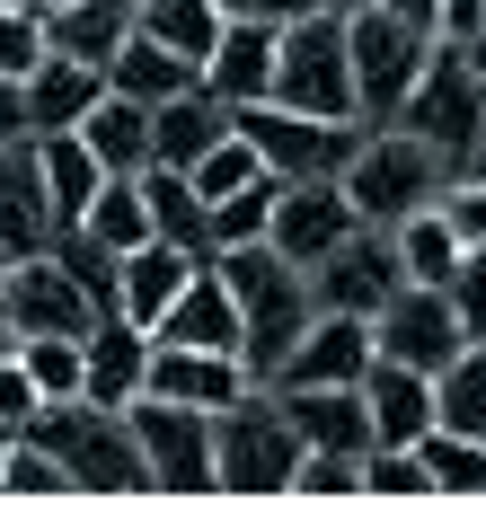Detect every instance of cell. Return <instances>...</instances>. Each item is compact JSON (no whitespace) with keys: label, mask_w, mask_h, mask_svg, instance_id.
Instances as JSON below:
<instances>
[{"label":"cell","mask_w":486,"mask_h":512,"mask_svg":"<svg viewBox=\"0 0 486 512\" xmlns=\"http://www.w3.org/2000/svg\"><path fill=\"white\" fill-rule=\"evenodd\" d=\"M89 504H124V495H151V460H142V433H133V407H107V398H45L36 424H27Z\"/></svg>","instance_id":"1"},{"label":"cell","mask_w":486,"mask_h":512,"mask_svg":"<svg viewBox=\"0 0 486 512\" xmlns=\"http://www.w3.org/2000/svg\"><path fill=\"white\" fill-rule=\"evenodd\" d=\"M221 283H230V301L248 318V371L274 380L283 354L310 336V318H319V292H310V265H292V256L274 248V239H248V248H221Z\"/></svg>","instance_id":"2"},{"label":"cell","mask_w":486,"mask_h":512,"mask_svg":"<svg viewBox=\"0 0 486 512\" xmlns=\"http://www.w3.org/2000/svg\"><path fill=\"white\" fill-rule=\"evenodd\" d=\"M213 442H221V495H239V504L292 495V468H301V451H310L301 424L283 415V398H274L266 380L213 415Z\"/></svg>","instance_id":"3"},{"label":"cell","mask_w":486,"mask_h":512,"mask_svg":"<svg viewBox=\"0 0 486 512\" xmlns=\"http://www.w3.org/2000/svg\"><path fill=\"white\" fill-rule=\"evenodd\" d=\"M442 186H451V159L433 151L425 133H407V124H372L363 151H354V168H345V195H354V212H363L372 230H398V221L425 212Z\"/></svg>","instance_id":"4"},{"label":"cell","mask_w":486,"mask_h":512,"mask_svg":"<svg viewBox=\"0 0 486 512\" xmlns=\"http://www.w3.org/2000/svg\"><path fill=\"white\" fill-rule=\"evenodd\" d=\"M345 27H354V89H363V124H398L442 36L416 27V18H398L389 0H363Z\"/></svg>","instance_id":"5"},{"label":"cell","mask_w":486,"mask_h":512,"mask_svg":"<svg viewBox=\"0 0 486 512\" xmlns=\"http://www.w3.org/2000/svg\"><path fill=\"white\" fill-rule=\"evenodd\" d=\"M133 433H142V460H151V495L168 504H195L221 495V442H213V407H186V398H133Z\"/></svg>","instance_id":"6"},{"label":"cell","mask_w":486,"mask_h":512,"mask_svg":"<svg viewBox=\"0 0 486 512\" xmlns=\"http://www.w3.org/2000/svg\"><path fill=\"white\" fill-rule=\"evenodd\" d=\"M274 98H283V106H310V115H363V89H354V27H345V9H301V18L283 27Z\"/></svg>","instance_id":"7"},{"label":"cell","mask_w":486,"mask_h":512,"mask_svg":"<svg viewBox=\"0 0 486 512\" xmlns=\"http://www.w3.org/2000/svg\"><path fill=\"white\" fill-rule=\"evenodd\" d=\"M239 133H248V142L266 151V168L292 186V177H345L372 124H363V115H310V106L266 98V106H239Z\"/></svg>","instance_id":"8"},{"label":"cell","mask_w":486,"mask_h":512,"mask_svg":"<svg viewBox=\"0 0 486 512\" xmlns=\"http://www.w3.org/2000/svg\"><path fill=\"white\" fill-rule=\"evenodd\" d=\"M398 124L425 133L451 168H469V151L486 133V71L469 62V45H433V62H425V80H416V98H407Z\"/></svg>","instance_id":"9"},{"label":"cell","mask_w":486,"mask_h":512,"mask_svg":"<svg viewBox=\"0 0 486 512\" xmlns=\"http://www.w3.org/2000/svg\"><path fill=\"white\" fill-rule=\"evenodd\" d=\"M0 309H9V327H18V345H27V336H89V327L107 318V309L80 292V274H71L54 248L9 265V292H0Z\"/></svg>","instance_id":"10"},{"label":"cell","mask_w":486,"mask_h":512,"mask_svg":"<svg viewBox=\"0 0 486 512\" xmlns=\"http://www.w3.org/2000/svg\"><path fill=\"white\" fill-rule=\"evenodd\" d=\"M398 283H407V256H398V230H354L345 248L327 256L319 274H310V292L319 309H345V318H380V309L398 301Z\"/></svg>","instance_id":"11"},{"label":"cell","mask_w":486,"mask_h":512,"mask_svg":"<svg viewBox=\"0 0 486 512\" xmlns=\"http://www.w3.org/2000/svg\"><path fill=\"white\" fill-rule=\"evenodd\" d=\"M354 230H363V212H354V195H345V177H292V186H283V204H274V230H266V239L292 256V265H310V274H319Z\"/></svg>","instance_id":"12"},{"label":"cell","mask_w":486,"mask_h":512,"mask_svg":"<svg viewBox=\"0 0 486 512\" xmlns=\"http://www.w3.org/2000/svg\"><path fill=\"white\" fill-rule=\"evenodd\" d=\"M372 345L389 362H416V371H442V362L469 345V327H460V309L442 283H398V301L372 318Z\"/></svg>","instance_id":"13"},{"label":"cell","mask_w":486,"mask_h":512,"mask_svg":"<svg viewBox=\"0 0 486 512\" xmlns=\"http://www.w3.org/2000/svg\"><path fill=\"white\" fill-rule=\"evenodd\" d=\"M62 239V212H54V186H45V142L18 133L0 151V248L9 256H45Z\"/></svg>","instance_id":"14"},{"label":"cell","mask_w":486,"mask_h":512,"mask_svg":"<svg viewBox=\"0 0 486 512\" xmlns=\"http://www.w3.org/2000/svg\"><path fill=\"white\" fill-rule=\"evenodd\" d=\"M372 318H345V309H319L310 318V336L283 354V371H274L266 389H354L363 371H372Z\"/></svg>","instance_id":"15"},{"label":"cell","mask_w":486,"mask_h":512,"mask_svg":"<svg viewBox=\"0 0 486 512\" xmlns=\"http://www.w3.org/2000/svg\"><path fill=\"white\" fill-rule=\"evenodd\" d=\"M274 71H283V27H274V18H230L213 62H204V89L230 98V106H266Z\"/></svg>","instance_id":"16"},{"label":"cell","mask_w":486,"mask_h":512,"mask_svg":"<svg viewBox=\"0 0 486 512\" xmlns=\"http://www.w3.org/2000/svg\"><path fill=\"white\" fill-rule=\"evenodd\" d=\"M257 389V371H248V354H213V345H168L151 354V398H186V407H230V398H248Z\"/></svg>","instance_id":"17"},{"label":"cell","mask_w":486,"mask_h":512,"mask_svg":"<svg viewBox=\"0 0 486 512\" xmlns=\"http://www.w3.org/2000/svg\"><path fill=\"white\" fill-rule=\"evenodd\" d=\"M151 354H160V336H151L142 318L107 309V318L89 327V398H107V407H133V398L151 389Z\"/></svg>","instance_id":"18"},{"label":"cell","mask_w":486,"mask_h":512,"mask_svg":"<svg viewBox=\"0 0 486 512\" xmlns=\"http://www.w3.org/2000/svg\"><path fill=\"white\" fill-rule=\"evenodd\" d=\"M168 345H213V354H248V318H239V301H230V283H221V265L204 256L195 265V283L177 292V309L160 318Z\"/></svg>","instance_id":"19"},{"label":"cell","mask_w":486,"mask_h":512,"mask_svg":"<svg viewBox=\"0 0 486 512\" xmlns=\"http://www.w3.org/2000/svg\"><path fill=\"white\" fill-rule=\"evenodd\" d=\"M363 407H372V442H425L433 433V371L372 354V371H363Z\"/></svg>","instance_id":"20"},{"label":"cell","mask_w":486,"mask_h":512,"mask_svg":"<svg viewBox=\"0 0 486 512\" xmlns=\"http://www.w3.org/2000/svg\"><path fill=\"white\" fill-rule=\"evenodd\" d=\"M107 62H80V53H45L36 71H27V106H36V133H71V124H89V106L107 98Z\"/></svg>","instance_id":"21"},{"label":"cell","mask_w":486,"mask_h":512,"mask_svg":"<svg viewBox=\"0 0 486 512\" xmlns=\"http://www.w3.org/2000/svg\"><path fill=\"white\" fill-rule=\"evenodd\" d=\"M195 265H204V256L177 248V239H142V248L124 256V301H115V309H124V318H142V327L160 336V318L177 309V292L195 283Z\"/></svg>","instance_id":"22"},{"label":"cell","mask_w":486,"mask_h":512,"mask_svg":"<svg viewBox=\"0 0 486 512\" xmlns=\"http://www.w3.org/2000/svg\"><path fill=\"white\" fill-rule=\"evenodd\" d=\"M151 133H160V159H151V168H195L213 142H230V133H239V106L213 98V89H186V98L151 106Z\"/></svg>","instance_id":"23"},{"label":"cell","mask_w":486,"mask_h":512,"mask_svg":"<svg viewBox=\"0 0 486 512\" xmlns=\"http://www.w3.org/2000/svg\"><path fill=\"white\" fill-rule=\"evenodd\" d=\"M107 80L124 89V98H142V106H168V98H186V89H204V62L177 53V45H160L151 27H133L124 53L107 62Z\"/></svg>","instance_id":"24"},{"label":"cell","mask_w":486,"mask_h":512,"mask_svg":"<svg viewBox=\"0 0 486 512\" xmlns=\"http://www.w3.org/2000/svg\"><path fill=\"white\" fill-rule=\"evenodd\" d=\"M80 142L107 159V177H151V159H160V133H151V106L107 89V98L89 106V124H80Z\"/></svg>","instance_id":"25"},{"label":"cell","mask_w":486,"mask_h":512,"mask_svg":"<svg viewBox=\"0 0 486 512\" xmlns=\"http://www.w3.org/2000/svg\"><path fill=\"white\" fill-rule=\"evenodd\" d=\"M283 415L301 424L310 451H372V407H363V380L354 389H274Z\"/></svg>","instance_id":"26"},{"label":"cell","mask_w":486,"mask_h":512,"mask_svg":"<svg viewBox=\"0 0 486 512\" xmlns=\"http://www.w3.org/2000/svg\"><path fill=\"white\" fill-rule=\"evenodd\" d=\"M133 27H142V0H54L45 9L54 53H80V62H115Z\"/></svg>","instance_id":"27"},{"label":"cell","mask_w":486,"mask_h":512,"mask_svg":"<svg viewBox=\"0 0 486 512\" xmlns=\"http://www.w3.org/2000/svg\"><path fill=\"white\" fill-rule=\"evenodd\" d=\"M36 142H45V186H54L62 230H80L89 204H98V186H107V159L80 142V124H71V133H36Z\"/></svg>","instance_id":"28"},{"label":"cell","mask_w":486,"mask_h":512,"mask_svg":"<svg viewBox=\"0 0 486 512\" xmlns=\"http://www.w3.org/2000/svg\"><path fill=\"white\" fill-rule=\"evenodd\" d=\"M142 186H151V230H160V239L213 256V204H204V186H195L186 168H151Z\"/></svg>","instance_id":"29"},{"label":"cell","mask_w":486,"mask_h":512,"mask_svg":"<svg viewBox=\"0 0 486 512\" xmlns=\"http://www.w3.org/2000/svg\"><path fill=\"white\" fill-rule=\"evenodd\" d=\"M398 256H407V283H451L460 256H469V239L451 230V212H442V204H425V212L398 221Z\"/></svg>","instance_id":"30"},{"label":"cell","mask_w":486,"mask_h":512,"mask_svg":"<svg viewBox=\"0 0 486 512\" xmlns=\"http://www.w3.org/2000/svg\"><path fill=\"white\" fill-rule=\"evenodd\" d=\"M433 424L486 442V345H460V354L433 371Z\"/></svg>","instance_id":"31"},{"label":"cell","mask_w":486,"mask_h":512,"mask_svg":"<svg viewBox=\"0 0 486 512\" xmlns=\"http://www.w3.org/2000/svg\"><path fill=\"white\" fill-rule=\"evenodd\" d=\"M80 230H98L107 248H124V256H133L142 239H160V230H151V186H142V177H107Z\"/></svg>","instance_id":"32"},{"label":"cell","mask_w":486,"mask_h":512,"mask_svg":"<svg viewBox=\"0 0 486 512\" xmlns=\"http://www.w3.org/2000/svg\"><path fill=\"white\" fill-rule=\"evenodd\" d=\"M416 451H425V468H433V495H451V504L486 495V442H478V433H451V424H433Z\"/></svg>","instance_id":"33"},{"label":"cell","mask_w":486,"mask_h":512,"mask_svg":"<svg viewBox=\"0 0 486 512\" xmlns=\"http://www.w3.org/2000/svg\"><path fill=\"white\" fill-rule=\"evenodd\" d=\"M0 495H9V504H71L80 486H71V468H62L36 433H18V442H9V468H0Z\"/></svg>","instance_id":"34"},{"label":"cell","mask_w":486,"mask_h":512,"mask_svg":"<svg viewBox=\"0 0 486 512\" xmlns=\"http://www.w3.org/2000/svg\"><path fill=\"white\" fill-rule=\"evenodd\" d=\"M142 27L160 36V45H177V53H195V62H213V45H221V0H142Z\"/></svg>","instance_id":"35"},{"label":"cell","mask_w":486,"mask_h":512,"mask_svg":"<svg viewBox=\"0 0 486 512\" xmlns=\"http://www.w3.org/2000/svg\"><path fill=\"white\" fill-rule=\"evenodd\" d=\"M363 495H372V504H425L433 495L425 451H416V442H372V451H363Z\"/></svg>","instance_id":"36"},{"label":"cell","mask_w":486,"mask_h":512,"mask_svg":"<svg viewBox=\"0 0 486 512\" xmlns=\"http://www.w3.org/2000/svg\"><path fill=\"white\" fill-rule=\"evenodd\" d=\"M54 256L71 265V274H80V292H89L98 309H115V301H124V248H107L98 230H62V239H54Z\"/></svg>","instance_id":"37"},{"label":"cell","mask_w":486,"mask_h":512,"mask_svg":"<svg viewBox=\"0 0 486 512\" xmlns=\"http://www.w3.org/2000/svg\"><path fill=\"white\" fill-rule=\"evenodd\" d=\"M274 204H283V177H257V186L221 195V204H213V256H221V248H248V239H266V230H274Z\"/></svg>","instance_id":"38"},{"label":"cell","mask_w":486,"mask_h":512,"mask_svg":"<svg viewBox=\"0 0 486 512\" xmlns=\"http://www.w3.org/2000/svg\"><path fill=\"white\" fill-rule=\"evenodd\" d=\"M18 362L36 371L45 398H80V389H89V336H27Z\"/></svg>","instance_id":"39"},{"label":"cell","mask_w":486,"mask_h":512,"mask_svg":"<svg viewBox=\"0 0 486 512\" xmlns=\"http://www.w3.org/2000/svg\"><path fill=\"white\" fill-rule=\"evenodd\" d=\"M363 495V451H301L292 504H354Z\"/></svg>","instance_id":"40"},{"label":"cell","mask_w":486,"mask_h":512,"mask_svg":"<svg viewBox=\"0 0 486 512\" xmlns=\"http://www.w3.org/2000/svg\"><path fill=\"white\" fill-rule=\"evenodd\" d=\"M186 177L204 186V204H221V195H239V186H257V177H274V168H266V151H257L248 133H230V142H213V151L195 159Z\"/></svg>","instance_id":"41"},{"label":"cell","mask_w":486,"mask_h":512,"mask_svg":"<svg viewBox=\"0 0 486 512\" xmlns=\"http://www.w3.org/2000/svg\"><path fill=\"white\" fill-rule=\"evenodd\" d=\"M45 53H54V36H45V9H36V0H0V71H18V80H27Z\"/></svg>","instance_id":"42"},{"label":"cell","mask_w":486,"mask_h":512,"mask_svg":"<svg viewBox=\"0 0 486 512\" xmlns=\"http://www.w3.org/2000/svg\"><path fill=\"white\" fill-rule=\"evenodd\" d=\"M442 292H451V309H460L469 345H486V248H469V256H460V274H451Z\"/></svg>","instance_id":"43"},{"label":"cell","mask_w":486,"mask_h":512,"mask_svg":"<svg viewBox=\"0 0 486 512\" xmlns=\"http://www.w3.org/2000/svg\"><path fill=\"white\" fill-rule=\"evenodd\" d=\"M433 204L451 212V230H460L469 248H486V177H469V168H460V177H451V186H442Z\"/></svg>","instance_id":"44"},{"label":"cell","mask_w":486,"mask_h":512,"mask_svg":"<svg viewBox=\"0 0 486 512\" xmlns=\"http://www.w3.org/2000/svg\"><path fill=\"white\" fill-rule=\"evenodd\" d=\"M36 407H45L36 371H27L18 354H0V424H18V433H27V424H36Z\"/></svg>","instance_id":"45"},{"label":"cell","mask_w":486,"mask_h":512,"mask_svg":"<svg viewBox=\"0 0 486 512\" xmlns=\"http://www.w3.org/2000/svg\"><path fill=\"white\" fill-rule=\"evenodd\" d=\"M18 133H36V106H27V80H18V71H0V151H9Z\"/></svg>","instance_id":"46"},{"label":"cell","mask_w":486,"mask_h":512,"mask_svg":"<svg viewBox=\"0 0 486 512\" xmlns=\"http://www.w3.org/2000/svg\"><path fill=\"white\" fill-rule=\"evenodd\" d=\"M301 9H319V0H221V18H274V27H292Z\"/></svg>","instance_id":"47"},{"label":"cell","mask_w":486,"mask_h":512,"mask_svg":"<svg viewBox=\"0 0 486 512\" xmlns=\"http://www.w3.org/2000/svg\"><path fill=\"white\" fill-rule=\"evenodd\" d=\"M389 9H398V18H416V27H433V36H442V9H451V0H389Z\"/></svg>","instance_id":"48"},{"label":"cell","mask_w":486,"mask_h":512,"mask_svg":"<svg viewBox=\"0 0 486 512\" xmlns=\"http://www.w3.org/2000/svg\"><path fill=\"white\" fill-rule=\"evenodd\" d=\"M451 177H460V168H451ZM469 177H486V133H478V151H469Z\"/></svg>","instance_id":"49"},{"label":"cell","mask_w":486,"mask_h":512,"mask_svg":"<svg viewBox=\"0 0 486 512\" xmlns=\"http://www.w3.org/2000/svg\"><path fill=\"white\" fill-rule=\"evenodd\" d=\"M469 62H478V71H486V18H478V36H469Z\"/></svg>","instance_id":"50"},{"label":"cell","mask_w":486,"mask_h":512,"mask_svg":"<svg viewBox=\"0 0 486 512\" xmlns=\"http://www.w3.org/2000/svg\"><path fill=\"white\" fill-rule=\"evenodd\" d=\"M0 354H18V327H9V309H0Z\"/></svg>","instance_id":"51"},{"label":"cell","mask_w":486,"mask_h":512,"mask_svg":"<svg viewBox=\"0 0 486 512\" xmlns=\"http://www.w3.org/2000/svg\"><path fill=\"white\" fill-rule=\"evenodd\" d=\"M9 442H18V424H0V468H9Z\"/></svg>","instance_id":"52"},{"label":"cell","mask_w":486,"mask_h":512,"mask_svg":"<svg viewBox=\"0 0 486 512\" xmlns=\"http://www.w3.org/2000/svg\"><path fill=\"white\" fill-rule=\"evenodd\" d=\"M9 265H18V256H9V248H0V292H9Z\"/></svg>","instance_id":"53"},{"label":"cell","mask_w":486,"mask_h":512,"mask_svg":"<svg viewBox=\"0 0 486 512\" xmlns=\"http://www.w3.org/2000/svg\"><path fill=\"white\" fill-rule=\"evenodd\" d=\"M319 9H345V18H354V9H363V0H319Z\"/></svg>","instance_id":"54"},{"label":"cell","mask_w":486,"mask_h":512,"mask_svg":"<svg viewBox=\"0 0 486 512\" xmlns=\"http://www.w3.org/2000/svg\"><path fill=\"white\" fill-rule=\"evenodd\" d=\"M36 9H54V0H36Z\"/></svg>","instance_id":"55"}]
</instances>
